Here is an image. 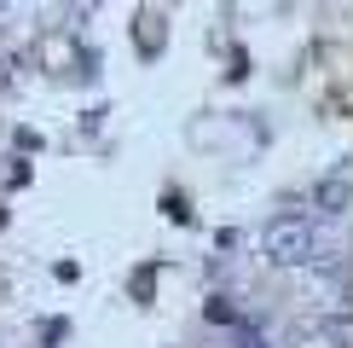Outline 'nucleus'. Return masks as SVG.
I'll return each instance as SVG.
<instances>
[{"label": "nucleus", "instance_id": "2", "mask_svg": "<svg viewBox=\"0 0 353 348\" xmlns=\"http://www.w3.org/2000/svg\"><path fill=\"white\" fill-rule=\"evenodd\" d=\"M284 348H347V319L336 313H307L284 331Z\"/></svg>", "mask_w": 353, "mask_h": 348}, {"label": "nucleus", "instance_id": "3", "mask_svg": "<svg viewBox=\"0 0 353 348\" xmlns=\"http://www.w3.org/2000/svg\"><path fill=\"white\" fill-rule=\"evenodd\" d=\"M319 203H325V215H342V209H347V168L325 174V186H319Z\"/></svg>", "mask_w": 353, "mask_h": 348}, {"label": "nucleus", "instance_id": "1", "mask_svg": "<svg viewBox=\"0 0 353 348\" xmlns=\"http://www.w3.org/2000/svg\"><path fill=\"white\" fill-rule=\"evenodd\" d=\"M261 250H267L272 267H313L325 255V244H319V226L307 215H272L267 232H261Z\"/></svg>", "mask_w": 353, "mask_h": 348}]
</instances>
